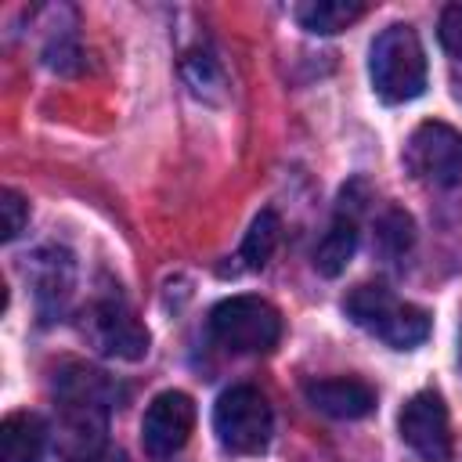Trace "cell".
<instances>
[{
	"label": "cell",
	"instance_id": "obj_14",
	"mask_svg": "<svg viewBox=\"0 0 462 462\" xmlns=\"http://www.w3.org/2000/svg\"><path fill=\"white\" fill-rule=\"evenodd\" d=\"M361 14H365V4H357V0H307L296 7V22L307 32H321V36H332V32L354 25Z\"/></svg>",
	"mask_w": 462,
	"mask_h": 462
},
{
	"label": "cell",
	"instance_id": "obj_19",
	"mask_svg": "<svg viewBox=\"0 0 462 462\" xmlns=\"http://www.w3.org/2000/svg\"><path fill=\"white\" fill-rule=\"evenodd\" d=\"M199 65H202V69H213V61H209V58H206V54H202V58H199ZM195 90H199V94H206V72H202V79H199V83H195Z\"/></svg>",
	"mask_w": 462,
	"mask_h": 462
},
{
	"label": "cell",
	"instance_id": "obj_4",
	"mask_svg": "<svg viewBox=\"0 0 462 462\" xmlns=\"http://www.w3.org/2000/svg\"><path fill=\"white\" fill-rule=\"evenodd\" d=\"M274 415L256 386H231L217 397L213 433L231 455H260L271 440Z\"/></svg>",
	"mask_w": 462,
	"mask_h": 462
},
{
	"label": "cell",
	"instance_id": "obj_16",
	"mask_svg": "<svg viewBox=\"0 0 462 462\" xmlns=\"http://www.w3.org/2000/svg\"><path fill=\"white\" fill-rule=\"evenodd\" d=\"M278 238H282V220H278L274 209H263V213L249 224L245 238H242V253H238L242 263H245V267H263V263L271 260Z\"/></svg>",
	"mask_w": 462,
	"mask_h": 462
},
{
	"label": "cell",
	"instance_id": "obj_3",
	"mask_svg": "<svg viewBox=\"0 0 462 462\" xmlns=\"http://www.w3.org/2000/svg\"><path fill=\"white\" fill-rule=\"evenodd\" d=\"M209 332L231 354H267L282 339V314L260 296H231L209 310Z\"/></svg>",
	"mask_w": 462,
	"mask_h": 462
},
{
	"label": "cell",
	"instance_id": "obj_11",
	"mask_svg": "<svg viewBox=\"0 0 462 462\" xmlns=\"http://www.w3.org/2000/svg\"><path fill=\"white\" fill-rule=\"evenodd\" d=\"M54 393H58V401L97 404V408H108V411L123 397V390L116 386V379H108L105 372L87 368V365H61V372L54 375Z\"/></svg>",
	"mask_w": 462,
	"mask_h": 462
},
{
	"label": "cell",
	"instance_id": "obj_17",
	"mask_svg": "<svg viewBox=\"0 0 462 462\" xmlns=\"http://www.w3.org/2000/svg\"><path fill=\"white\" fill-rule=\"evenodd\" d=\"M0 209H4V242H14L29 220V202L14 191V188H4L0 195Z\"/></svg>",
	"mask_w": 462,
	"mask_h": 462
},
{
	"label": "cell",
	"instance_id": "obj_15",
	"mask_svg": "<svg viewBox=\"0 0 462 462\" xmlns=\"http://www.w3.org/2000/svg\"><path fill=\"white\" fill-rule=\"evenodd\" d=\"M372 235H375L372 242H375L379 256L397 260V256H404V253L411 249V238H415V231H411V217H408L404 209H397V206H386V209L379 213Z\"/></svg>",
	"mask_w": 462,
	"mask_h": 462
},
{
	"label": "cell",
	"instance_id": "obj_18",
	"mask_svg": "<svg viewBox=\"0 0 462 462\" xmlns=\"http://www.w3.org/2000/svg\"><path fill=\"white\" fill-rule=\"evenodd\" d=\"M437 36H440L444 51H448L455 61H462V4H448V7L440 11V29H437Z\"/></svg>",
	"mask_w": 462,
	"mask_h": 462
},
{
	"label": "cell",
	"instance_id": "obj_6",
	"mask_svg": "<svg viewBox=\"0 0 462 462\" xmlns=\"http://www.w3.org/2000/svg\"><path fill=\"white\" fill-rule=\"evenodd\" d=\"M404 166L422 184L451 188L462 177V134L440 119L415 126L404 144Z\"/></svg>",
	"mask_w": 462,
	"mask_h": 462
},
{
	"label": "cell",
	"instance_id": "obj_5",
	"mask_svg": "<svg viewBox=\"0 0 462 462\" xmlns=\"http://www.w3.org/2000/svg\"><path fill=\"white\" fill-rule=\"evenodd\" d=\"M83 336L87 343L116 361H141L148 354V328L137 321V314L126 307V300L119 292L97 296L87 310H83Z\"/></svg>",
	"mask_w": 462,
	"mask_h": 462
},
{
	"label": "cell",
	"instance_id": "obj_2",
	"mask_svg": "<svg viewBox=\"0 0 462 462\" xmlns=\"http://www.w3.org/2000/svg\"><path fill=\"white\" fill-rule=\"evenodd\" d=\"M346 318L383 339L393 350H411L430 336V314L415 303H404L386 285H357L343 300Z\"/></svg>",
	"mask_w": 462,
	"mask_h": 462
},
{
	"label": "cell",
	"instance_id": "obj_9",
	"mask_svg": "<svg viewBox=\"0 0 462 462\" xmlns=\"http://www.w3.org/2000/svg\"><path fill=\"white\" fill-rule=\"evenodd\" d=\"M29 282L36 289V307L43 318H54L69 307L72 285H76V267L65 249H40L29 260Z\"/></svg>",
	"mask_w": 462,
	"mask_h": 462
},
{
	"label": "cell",
	"instance_id": "obj_7",
	"mask_svg": "<svg viewBox=\"0 0 462 462\" xmlns=\"http://www.w3.org/2000/svg\"><path fill=\"white\" fill-rule=\"evenodd\" d=\"M397 430H401V440L422 462H451L455 437H451V419H448V404L440 393H433V390L411 393L401 408Z\"/></svg>",
	"mask_w": 462,
	"mask_h": 462
},
{
	"label": "cell",
	"instance_id": "obj_12",
	"mask_svg": "<svg viewBox=\"0 0 462 462\" xmlns=\"http://www.w3.org/2000/svg\"><path fill=\"white\" fill-rule=\"evenodd\" d=\"M47 422L32 411H11L0 422V462H43Z\"/></svg>",
	"mask_w": 462,
	"mask_h": 462
},
{
	"label": "cell",
	"instance_id": "obj_10",
	"mask_svg": "<svg viewBox=\"0 0 462 462\" xmlns=\"http://www.w3.org/2000/svg\"><path fill=\"white\" fill-rule=\"evenodd\" d=\"M310 408L332 419H365L375 408V390L365 379L354 375H328V379H310L303 386Z\"/></svg>",
	"mask_w": 462,
	"mask_h": 462
},
{
	"label": "cell",
	"instance_id": "obj_13",
	"mask_svg": "<svg viewBox=\"0 0 462 462\" xmlns=\"http://www.w3.org/2000/svg\"><path fill=\"white\" fill-rule=\"evenodd\" d=\"M354 249H357V213L339 209L336 220L328 224V231L321 235L318 249H314V267H318L325 278H336V274H343L346 263L354 260Z\"/></svg>",
	"mask_w": 462,
	"mask_h": 462
},
{
	"label": "cell",
	"instance_id": "obj_20",
	"mask_svg": "<svg viewBox=\"0 0 462 462\" xmlns=\"http://www.w3.org/2000/svg\"><path fill=\"white\" fill-rule=\"evenodd\" d=\"M458 361H462V339H458Z\"/></svg>",
	"mask_w": 462,
	"mask_h": 462
},
{
	"label": "cell",
	"instance_id": "obj_8",
	"mask_svg": "<svg viewBox=\"0 0 462 462\" xmlns=\"http://www.w3.org/2000/svg\"><path fill=\"white\" fill-rule=\"evenodd\" d=\"M195 430V401L180 390H162L152 397L141 419V444L152 458H173Z\"/></svg>",
	"mask_w": 462,
	"mask_h": 462
},
{
	"label": "cell",
	"instance_id": "obj_1",
	"mask_svg": "<svg viewBox=\"0 0 462 462\" xmlns=\"http://www.w3.org/2000/svg\"><path fill=\"white\" fill-rule=\"evenodd\" d=\"M372 87L383 101L404 105L426 90V51L411 25H386L368 51Z\"/></svg>",
	"mask_w": 462,
	"mask_h": 462
}]
</instances>
